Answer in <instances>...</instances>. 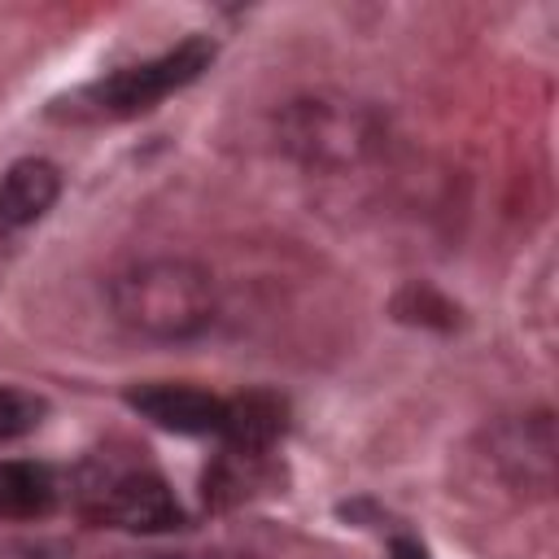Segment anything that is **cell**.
Here are the masks:
<instances>
[{
    "instance_id": "cell-5",
    "label": "cell",
    "mask_w": 559,
    "mask_h": 559,
    "mask_svg": "<svg viewBox=\"0 0 559 559\" xmlns=\"http://www.w3.org/2000/svg\"><path fill=\"white\" fill-rule=\"evenodd\" d=\"M127 406L140 411L148 424L166 432H183V437L223 432V415H227L223 397L192 389V384H140L127 393Z\"/></svg>"
},
{
    "instance_id": "cell-6",
    "label": "cell",
    "mask_w": 559,
    "mask_h": 559,
    "mask_svg": "<svg viewBox=\"0 0 559 559\" xmlns=\"http://www.w3.org/2000/svg\"><path fill=\"white\" fill-rule=\"evenodd\" d=\"M61 192V175L44 157H22L4 170L0 179V223L4 227H26L52 210Z\"/></svg>"
},
{
    "instance_id": "cell-9",
    "label": "cell",
    "mask_w": 559,
    "mask_h": 559,
    "mask_svg": "<svg viewBox=\"0 0 559 559\" xmlns=\"http://www.w3.org/2000/svg\"><path fill=\"white\" fill-rule=\"evenodd\" d=\"M44 415V402L13 389V384H0V441H13L22 432H31Z\"/></svg>"
},
{
    "instance_id": "cell-8",
    "label": "cell",
    "mask_w": 559,
    "mask_h": 559,
    "mask_svg": "<svg viewBox=\"0 0 559 559\" xmlns=\"http://www.w3.org/2000/svg\"><path fill=\"white\" fill-rule=\"evenodd\" d=\"M52 498H57V480L44 463L0 459V515L31 520V515H44Z\"/></svg>"
},
{
    "instance_id": "cell-1",
    "label": "cell",
    "mask_w": 559,
    "mask_h": 559,
    "mask_svg": "<svg viewBox=\"0 0 559 559\" xmlns=\"http://www.w3.org/2000/svg\"><path fill=\"white\" fill-rule=\"evenodd\" d=\"M118 323L153 341H188L214 319V280L188 258H148L109 284Z\"/></svg>"
},
{
    "instance_id": "cell-10",
    "label": "cell",
    "mask_w": 559,
    "mask_h": 559,
    "mask_svg": "<svg viewBox=\"0 0 559 559\" xmlns=\"http://www.w3.org/2000/svg\"><path fill=\"white\" fill-rule=\"evenodd\" d=\"M393 555L397 559H428V550L419 542H411V537H393Z\"/></svg>"
},
{
    "instance_id": "cell-7",
    "label": "cell",
    "mask_w": 559,
    "mask_h": 559,
    "mask_svg": "<svg viewBox=\"0 0 559 559\" xmlns=\"http://www.w3.org/2000/svg\"><path fill=\"white\" fill-rule=\"evenodd\" d=\"M284 432V402L266 389H253V393H240L227 402V415H223V437L227 445L240 454V459H258L275 445V437Z\"/></svg>"
},
{
    "instance_id": "cell-3",
    "label": "cell",
    "mask_w": 559,
    "mask_h": 559,
    "mask_svg": "<svg viewBox=\"0 0 559 559\" xmlns=\"http://www.w3.org/2000/svg\"><path fill=\"white\" fill-rule=\"evenodd\" d=\"M280 140L293 157H301L306 166H354L362 162L376 144H380V127L367 109L345 105V100H293L280 114Z\"/></svg>"
},
{
    "instance_id": "cell-4",
    "label": "cell",
    "mask_w": 559,
    "mask_h": 559,
    "mask_svg": "<svg viewBox=\"0 0 559 559\" xmlns=\"http://www.w3.org/2000/svg\"><path fill=\"white\" fill-rule=\"evenodd\" d=\"M87 515L131 533H166V528H179L183 520L175 493L148 467H118L100 476L87 489Z\"/></svg>"
},
{
    "instance_id": "cell-2",
    "label": "cell",
    "mask_w": 559,
    "mask_h": 559,
    "mask_svg": "<svg viewBox=\"0 0 559 559\" xmlns=\"http://www.w3.org/2000/svg\"><path fill=\"white\" fill-rule=\"evenodd\" d=\"M214 61V39L210 35H188L183 44L166 48L153 61L114 70L96 83H87L83 92H74L66 100L70 118H135L144 109H153L157 100H166L170 92L188 87L192 79H201Z\"/></svg>"
}]
</instances>
